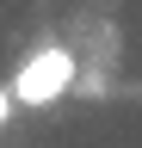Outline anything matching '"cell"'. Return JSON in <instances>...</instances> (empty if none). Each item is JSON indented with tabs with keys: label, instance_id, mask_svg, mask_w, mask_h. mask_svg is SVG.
Listing matches in <instances>:
<instances>
[{
	"label": "cell",
	"instance_id": "obj_1",
	"mask_svg": "<svg viewBox=\"0 0 142 148\" xmlns=\"http://www.w3.org/2000/svg\"><path fill=\"white\" fill-rule=\"evenodd\" d=\"M74 74H80V62H74L68 43H37L19 68H12L6 92H12V105H31V111H37V105L68 99V92H74Z\"/></svg>",
	"mask_w": 142,
	"mask_h": 148
},
{
	"label": "cell",
	"instance_id": "obj_2",
	"mask_svg": "<svg viewBox=\"0 0 142 148\" xmlns=\"http://www.w3.org/2000/svg\"><path fill=\"white\" fill-rule=\"evenodd\" d=\"M12 111H19V105H12V92L0 86V130H6V117H12Z\"/></svg>",
	"mask_w": 142,
	"mask_h": 148
}]
</instances>
